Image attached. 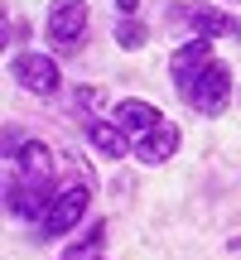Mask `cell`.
Here are the masks:
<instances>
[{
    "instance_id": "cell-1",
    "label": "cell",
    "mask_w": 241,
    "mask_h": 260,
    "mask_svg": "<svg viewBox=\"0 0 241 260\" xmlns=\"http://www.w3.org/2000/svg\"><path fill=\"white\" fill-rule=\"evenodd\" d=\"M227 96H232V73H227L222 63L203 68L198 82L188 87V102H193L203 116H222V111H227Z\"/></svg>"
},
{
    "instance_id": "cell-2",
    "label": "cell",
    "mask_w": 241,
    "mask_h": 260,
    "mask_svg": "<svg viewBox=\"0 0 241 260\" xmlns=\"http://www.w3.org/2000/svg\"><path fill=\"white\" fill-rule=\"evenodd\" d=\"M87 188L77 183V188H68V193H58L53 198V207L44 212V236H63V232H73L77 222H82V212H87Z\"/></svg>"
},
{
    "instance_id": "cell-3",
    "label": "cell",
    "mask_w": 241,
    "mask_h": 260,
    "mask_svg": "<svg viewBox=\"0 0 241 260\" xmlns=\"http://www.w3.org/2000/svg\"><path fill=\"white\" fill-rule=\"evenodd\" d=\"M15 82L24 87V92H58V63L48 53H19L15 58Z\"/></svg>"
},
{
    "instance_id": "cell-4",
    "label": "cell",
    "mask_w": 241,
    "mask_h": 260,
    "mask_svg": "<svg viewBox=\"0 0 241 260\" xmlns=\"http://www.w3.org/2000/svg\"><path fill=\"white\" fill-rule=\"evenodd\" d=\"M82 29H87V0H53L48 5V34L63 48H73Z\"/></svg>"
},
{
    "instance_id": "cell-5",
    "label": "cell",
    "mask_w": 241,
    "mask_h": 260,
    "mask_svg": "<svg viewBox=\"0 0 241 260\" xmlns=\"http://www.w3.org/2000/svg\"><path fill=\"white\" fill-rule=\"evenodd\" d=\"M5 207L15 217H39L53 207V198H48V183H34V178H15V183H5Z\"/></svg>"
},
{
    "instance_id": "cell-6",
    "label": "cell",
    "mask_w": 241,
    "mask_h": 260,
    "mask_svg": "<svg viewBox=\"0 0 241 260\" xmlns=\"http://www.w3.org/2000/svg\"><path fill=\"white\" fill-rule=\"evenodd\" d=\"M203 68H213V44H207V39H198V44H184L174 58H169V77H174L184 92L198 82V73H203Z\"/></svg>"
},
{
    "instance_id": "cell-7",
    "label": "cell",
    "mask_w": 241,
    "mask_h": 260,
    "mask_svg": "<svg viewBox=\"0 0 241 260\" xmlns=\"http://www.w3.org/2000/svg\"><path fill=\"white\" fill-rule=\"evenodd\" d=\"M174 149H178V130L169 125V121H159L149 135H140V140H135V154L145 159V164H164Z\"/></svg>"
},
{
    "instance_id": "cell-8",
    "label": "cell",
    "mask_w": 241,
    "mask_h": 260,
    "mask_svg": "<svg viewBox=\"0 0 241 260\" xmlns=\"http://www.w3.org/2000/svg\"><path fill=\"white\" fill-rule=\"evenodd\" d=\"M159 121H164V116H159L149 102H120L116 106V125L126 130V135H149Z\"/></svg>"
},
{
    "instance_id": "cell-9",
    "label": "cell",
    "mask_w": 241,
    "mask_h": 260,
    "mask_svg": "<svg viewBox=\"0 0 241 260\" xmlns=\"http://www.w3.org/2000/svg\"><path fill=\"white\" fill-rule=\"evenodd\" d=\"M87 140H92L102 154H111V159H126V149H130L126 130H120L116 121H87Z\"/></svg>"
},
{
    "instance_id": "cell-10",
    "label": "cell",
    "mask_w": 241,
    "mask_h": 260,
    "mask_svg": "<svg viewBox=\"0 0 241 260\" xmlns=\"http://www.w3.org/2000/svg\"><path fill=\"white\" fill-rule=\"evenodd\" d=\"M19 174L34 178V183H48V178H53V154H48V145H39V140L19 145Z\"/></svg>"
},
{
    "instance_id": "cell-11",
    "label": "cell",
    "mask_w": 241,
    "mask_h": 260,
    "mask_svg": "<svg viewBox=\"0 0 241 260\" xmlns=\"http://www.w3.org/2000/svg\"><path fill=\"white\" fill-rule=\"evenodd\" d=\"M193 29H198L203 39H217V34H241V24H236V19H227L222 10H213V5H198V10H193Z\"/></svg>"
},
{
    "instance_id": "cell-12",
    "label": "cell",
    "mask_w": 241,
    "mask_h": 260,
    "mask_svg": "<svg viewBox=\"0 0 241 260\" xmlns=\"http://www.w3.org/2000/svg\"><path fill=\"white\" fill-rule=\"evenodd\" d=\"M102 232H106V226L97 222V226H92V232H87V236H82V241H77L63 260H92V255H97V246H102Z\"/></svg>"
},
{
    "instance_id": "cell-13",
    "label": "cell",
    "mask_w": 241,
    "mask_h": 260,
    "mask_svg": "<svg viewBox=\"0 0 241 260\" xmlns=\"http://www.w3.org/2000/svg\"><path fill=\"white\" fill-rule=\"evenodd\" d=\"M116 44L120 48H140L145 44V24H140V19H120L116 24Z\"/></svg>"
},
{
    "instance_id": "cell-14",
    "label": "cell",
    "mask_w": 241,
    "mask_h": 260,
    "mask_svg": "<svg viewBox=\"0 0 241 260\" xmlns=\"http://www.w3.org/2000/svg\"><path fill=\"white\" fill-rule=\"evenodd\" d=\"M77 102H82V106H97V102H102V87H82V92H77Z\"/></svg>"
},
{
    "instance_id": "cell-15",
    "label": "cell",
    "mask_w": 241,
    "mask_h": 260,
    "mask_svg": "<svg viewBox=\"0 0 241 260\" xmlns=\"http://www.w3.org/2000/svg\"><path fill=\"white\" fill-rule=\"evenodd\" d=\"M116 5H120V15L130 19V15H135V5H140V0H116Z\"/></svg>"
}]
</instances>
